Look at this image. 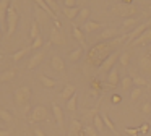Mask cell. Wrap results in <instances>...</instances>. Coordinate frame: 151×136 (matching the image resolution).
<instances>
[{
    "label": "cell",
    "mask_w": 151,
    "mask_h": 136,
    "mask_svg": "<svg viewBox=\"0 0 151 136\" xmlns=\"http://www.w3.org/2000/svg\"><path fill=\"white\" fill-rule=\"evenodd\" d=\"M31 99V87L29 86H20L15 89L13 92V100L18 107H24L26 109Z\"/></svg>",
    "instance_id": "6da1fadb"
},
{
    "label": "cell",
    "mask_w": 151,
    "mask_h": 136,
    "mask_svg": "<svg viewBox=\"0 0 151 136\" xmlns=\"http://www.w3.org/2000/svg\"><path fill=\"white\" fill-rule=\"evenodd\" d=\"M111 11L117 16H122V18H130V16H135L138 13V8L135 5H127V3H115L111 8Z\"/></svg>",
    "instance_id": "7a4b0ae2"
},
{
    "label": "cell",
    "mask_w": 151,
    "mask_h": 136,
    "mask_svg": "<svg viewBox=\"0 0 151 136\" xmlns=\"http://www.w3.org/2000/svg\"><path fill=\"white\" fill-rule=\"evenodd\" d=\"M18 11L15 6H10L7 11V18H5V26H7V36H13V32L17 31V26H18Z\"/></svg>",
    "instance_id": "3957f363"
},
{
    "label": "cell",
    "mask_w": 151,
    "mask_h": 136,
    "mask_svg": "<svg viewBox=\"0 0 151 136\" xmlns=\"http://www.w3.org/2000/svg\"><path fill=\"white\" fill-rule=\"evenodd\" d=\"M49 118V112L44 105H36L33 107L31 110V115H29V120L33 123H39V122H44V120Z\"/></svg>",
    "instance_id": "277c9868"
},
{
    "label": "cell",
    "mask_w": 151,
    "mask_h": 136,
    "mask_svg": "<svg viewBox=\"0 0 151 136\" xmlns=\"http://www.w3.org/2000/svg\"><path fill=\"white\" fill-rule=\"evenodd\" d=\"M148 28H151V19H150V21H145V23H140V24H138L137 28L133 29V31H130L127 36H125V39H127V44H132V42H133L137 37H140V36L143 34V32L146 31Z\"/></svg>",
    "instance_id": "5b68a950"
},
{
    "label": "cell",
    "mask_w": 151,
    "mask_h": 136,
    "mask_svg": "<svg viewBox=\"0 0 151 136\" xmlns=\"http://www.w3.org/2000/svg\"><path fill=\"white\" fill-rule=\"evenodd\" d=\"M119 55H120V52H115V50H114L107 58H104V62L99 65V71H102V73H109V71L114 68L115 62L119 60Z\"/></svg>",
    "instance_id": "8992f818"
},
{
    "label": "cell",
    "mask_w": 151,
    "mask_h": 136,
    "mask_svg": "<svg viewBox=\"0 0 151 136\" xmlns=\"http://www.w3.org/2000/svg\"><path fill=\"white\" fill-rule=\"evenodd\" d=\"M50 44H54V45H65L67 44L63 32L60 29H57L55 26L50 29Z\"/></svg>",
    "instance_id": "52a82bcc"
},
{
    "label": "cell",
    "mask_w": 151,
    "mask_h": 136,
    "mask_svg": "<svg viewBox=\"0 0 151 136\" xmlns=\"http://www.w3.org/2000/svg\"><path fill=\"white\" fill-rule=\"evenodd\" d=\"M44 57H46V50H37L36 54L29 58V62H28V70H34L36 67H39V65L42 63Z\"/></svg>",
    "instance_id": "ba28073f"
},
{
    "label": "cell",
    "mask_w": 151,
    "mask_h": 136,
    "mask_svg": "<svg viewBox=\"0 0 151 136\" xmlns=\"http://www.w3.org/2000/svg\"><path fill=\"white\" fill-rule=\"evenodd\" d=\"M150 44H151V28H148L146 31H145L140 37L135 39L130 45H133V47H140V45H150Z\"/></svg>",
    "instance_id": "9c48e42d"
},
{
    "label": "cell",
    "mask_w": 151,
    "mask_h": 136,
    "mask_svg": "<svg viewBox=\"0 0 151 136\" xmlns=\"http://www.w3.org/2000/svg\"><path fill=\"white\" fill-rule=\"evenodd\" d=\"M140 68L145 74L151 76V55L150 54H143L140 57Z\"/></svg>",
    "instance_id": "30bf717a"
},
{
    "label": "cell",
    "mask_w": 151,
    "mask_h": 136,
    "mask_svg": "<svg viewBox=\"0 0 151 136\" xmlns=\"http://www.w3.org/2000/svg\"><path fill=\"white\" fill-rule=\"evenodd\" d=\"M8 8H10V0H0V31L5 26V18H7Z\"/></svg>",
    "instance_id": "8fae6325"
},
{
    "label": "cell",
    "mask_w": 151,
    "mask_h": 136,
    "mask_svg": "<svg viewBox=\"0 0 151 136\" xmlns=\"http://www.w3.org/2000/svg\"><path fill=\"white\" fill-rule=\"evenodd\" d=\"M52 113H54V118H55L59 128L62 130L63 128V110L60 109L59 104H52Z\"/></svg>",
    "instance_id": "7c38bea8"
},
{
    "label": "cell",
    "mask_w": 151,
    "mask_h": 136,
    "mask_svg": "<svg viewBox=\"0 0 151 136\" xmlns=\"http://www.w3.org/2000/svg\"><path fill=\"white\" fill-rule=\"evenodd\" d=\"M68 136H83V126H81V122H80V120H72Z\"/></svg>",
    "instance_id": "4fadbf2b"
},
{
    "label": "cell",
    "mask_w": 151,
    "mask_h": 136,
    "mask_svg": "<svg viewBox=\"0 0 151 136\" xmlns=\"http://www.w3.org/2000/svg\"><path fill=\"white\" fill-rule=\"evenodd\" d=\"M99 28H101V23H98V21H93V19H88L86 23H83V24H81V31H83V32H86V34H89V32H94V31H98Z\"/></svg>",
    "instance_id": "5bb4252c"
},
{
    "label": "cell",
    "mask_w": 151,
    "mask_h": 136,
    "mask_svg": "<svg viewBox=\"0 0 151 136\" xmlns=\"http://www.w3.org/2000/svg\"><path fill=\"white\" fill-rule=\"evenodd\" d=\"M34 16H36V21H37V24H46L47 23V19L50 18L49 15H47L46 11H44L42 8H39V6H34Z\"/></svg>",
    "instance_id": "9a60e30c"
},
{
    "label": "cell",
    "mask_w": 151,
    "mask_h": 136,
    "mask_svg": "<svg viewBox=\"0 0 151 136\" xmlns=\"http://www.w3.org/2000/svg\"><path fill=\"white\" fill-rule=\"evenodd\" d=\"M119 83H120L119 70L114 67L111 71H109V74H107V84H109V86H112V87H115V86H119Z\"/></svg>",
    "instance_id": "2e32d148"
},
{
    "label": "cell",
    "mask_w": 151,
    "mask_h": 136,
    "mask_svg": "<svg viewBox=\"0 0 151 136\" xmlns=\"http://www.w3.org/2000/svg\"><path fill=\"white\" fill-rule=\"evenodd\" d=\"M140 24L138 23V18H135V16H130V18H125L124 19V23H122V31H133L137 26Z\"/></svg>",
    "instance_id": "e0dca14e"
},
{
    "label": "cell",
    "mask_w": 151,
    "mask_h": 136,
    "mask_svg": "<svg viewBox=\"0 0 151 136\" xmlns=\"http://www.w3.org/2000/svg\"><path fill=\"white\" fill-rule=\"evenodd\" d=\"M50 67L54 68L55 71H65V62H63L62 57H59V55H54L52 60H50Z\"/></svg>",
    "instance_id": "ac0fdd59"
},
{
    "label": "cell",
    "mask_w": 151,
    "mask_h": 136,
    "mask_svg": "<svg viewBox=\"0 0 151 136\" xmlns=\"http://www.w3.org/2000/svg\"><path fill=\"white\" fill-rule=\"evenodd\" d=\"M73 36H75V39L81 44V47L86 49V39H85V32L81 31V28H80L78 24H73Z\"/></svg>",
    "instance_id": "d6986e66"
},
{
    "label": "cell",
    "mask_w": 151,
    "mask_h": 136,
    "mask_svg": "<svg viewBox=\"0 0 151 136\" xmlns=\"http://www.w3.org/2000/svg\"><path fill=\"white\" fill-rule=\"evenodd\" d=\"M117 34H119L117 29H114V28H106L104 31L99 34V39H101V41H107V39H111V41H112V39L117 37Z\"/></svg>",
    "instance_id": "ffe728a7"
},
{
    "label": "cell",
    "mask_w": 151,
    "mask_h": 136,
    "mask_svg": "<svg viewBox=\"0 0 151 136\" xmlns=\"http://www.w3.org/2000/svg\"><path fill=\"white\" fill-rule=\"evenodd\" d=\"M89 15H91V10L89 8H80V13H78V16H76V23L78 24H83V23H86L89 19Z\"/></svg>",
    "instance_id": "44dd1931"
},
{
    "label": "cell",
    "mask_w": 151,
    "mask_h": 136,
    "mask_svg": "<svg viewBox=\"0 0 151 136\" xmlns=\"http://www.w3.org/2000/svg\"><path fill=\"white\" fill-rule=\"evenodd\" d=\"M73 94H76V87L73 86V84H65V87H63L62 94H60V97H62L63 100H68L70 97L73 96Z\"/></svg>",
    "instance_id": "7402d4cb"
},
{
    "label": "cell",
    "mask_w": 151,
    "mask_h": 136,
    "mask_svg": "<svg viewBox=\"0 0 151 136\" xmlns=\"http://www.w3.org/2000/svg\"><path fill=\"white\" fill-rule=\"evenodd\" d=\"M17 76V70L10 68V70H5L0 73V83H7V81H12L13 78Z\"/></svg>",
    "instance_id": "603a6c76"
},
{
    "label": "cell",
    "mask_w": 151,
    "mask_h": 136,
    "mask_svg": "<svg viewBox=\"0 0 151 136\" xmlns=\"http://www.w3.org/2000/svg\"><path fill=\"white\" fill-rule=\"evenodd\" d=\"M62 13L67 16L68 19H76V16H78L80 13V8H76V6H72V8H68V6H63Z\"/></svg>",
    "instance_id": "cb8c5ba5"
},
{
    "label": "cell",
    "mask_w": 151,
    "mask_h": 136,
    "mask_svg": "<svg viewBox=\"0 0 151 136\" xmlns=\"http://www.w3.org/2000/svg\"><path fill=\"white\" fill-rule=\"evenodd\" d=\"M93 123H94L96 131H99V133H102V131H104V122H102L101 113H96V115L93 117Z\"/></svg>",
    "instance_id": "d4e9b609"
},
{
    "label": "cell",
    "mask_w": 151,
    "mask_h": 136,
    "mask_svg": "<svg viewBox=\"0 0 151 136\" xmlns=\"http://www.w3.org/2000/svg\"><path fill=\"white\" fill-rule=\"evenodd\" d=\"M39 81H41V83H42V86L44 87H49V89H50V87H54V86H55V79H52V78H49V76H46V74H39Z\"/></svg>",
    "instance_id": "484cf974"
},
{
    "label": "cell",
    "mask_w": 151,
    "mask_h": 136,
    "mask_svg": "<svg viewBox=\"0 0 151 136\" xmlns=\"http://www.w3.org/2000/svg\"><path fill=\"white\" fill-rule=\"evenodd\" d=\"M34 2H36V5L39 6V8H42L44 11H46L47 15L50 16V18H54V19H55V16H57V15H55V13H54V11H52V10H50V8H49V6H47V3L44 2V0H34Z\"/></svg>",
    "instance_id": "4316f807"
},
{
    "label": "cell",
    "mask_w": 151,
    "mask_h": 136,
    "mask_svg": "<svg viewBox=\"0 0 151 136\" xmlns=\"http://www.w3.org/2000/svg\"><path fill=\"white\" fill-rule=\"evenodd\" d=\"M37 36H41L39 24H37V21H33V23H31V28H29V37L34 41V39H36Z\"/></svg>",
    "instance_id": "83f0119b"
},
{
    "label": "cell",
    "mask_w": 151,
    "mask_h": 136,
    "mask_svg": "<svg viewBox=\"0 0 151 136\" xmlns=\"http://www.w3.org/2000/svg\"><path fill=\"white\" fill-rule=\"evenodd\" d=\"M101 117H102V122H104V126H107V128L111 130L112 133H115V135H119V133H117V130H115V126H114V123H112V120L109 118V117L106 115L104 112L101 113Z\"/></svg>",
    "instance_id": "f1b7e54d"
},
{
    "label": "cell",
    "mask_w": 151,
    "mask_h": 136,
    "mask_svg": "<svg viewBox=\"0 0 151 136\" xmlns=\"http://www.w3.org/2000/svg\"><path fill=\"white\" fill-rule=\"evenodd\" d=\"M29 49H31V47H23V49H20L18 52H15V54L12 55V58H13V62H20L21 58H23L24 55H26L28 52H29Z\"/></svg>",
    "instance_id": "f546056e"
},
{
    "label": "cell",
    "mask_w": 151,
    "mask_h": 136,
    "mask_svg": "<svg viewBox=\"0 0 151 136\" xmlns=\"http://www.w3.org/2000/svg\"><path fill=\"white\" fill-rule=\"evenodd\" d=\"M119 63L124 68H127L128 65H130V54H128V52H122V54L119 55Z\"/></svg>",
    "instance_id": "4dcf8cb0"
},
{
    "label": "cell",
    "mask_w": 151,
    "mask_h": 136,
    "mask_svg": "<svg viewBox=\"0 0 151 136\" xmlns=\"http://www.w3.org/2000/svg\"><path fill=\"white\" fill-rule=\"evenodd\" d=\"M76 100H78V96H76V94H73V96L67 100V110H68V112H75L76 110Z\"/></svg>",
    "instance_id": "1f68e13d"
},
{
    "label": "cell",
    "mask_w": 151,
    "mask_h": 136,
    "mask_svg": "<svg viewBox=\"0 0 151 136\" xmlns=\"http://www.w3.org/2000/svg\"><path fill=\"white\" fill-rule=\"evenodd\" d=\"M83 55V49H75V50H72L68 54V60L70 62H78L80 58H81Z\"/></svg>",
    "instance_id": "d6a6232c"
},
{
    "label": "cell",
    "mask_w": 151,
    "mask_h": 136,
    "mask_svg": "<svg viewBox=\"0 0 151 136\" xmlns=\"http://www.w3.org/2000/svg\"><path fill=\"white\" fill-rule=\"evenodd\" d=\"M120 86H122V89L124 91H127V89H130L132 86H133V79H132V76H124L120 79Z\"/></svg>",
    "instance_id": "836d02e7"
},
{
    "label": "cell",
    "mask_w": 151,
    "mask_h": 136,
    "mask_svg": "<svg viewBox=\"0 0 151 136\" xmlns=\"http://www.w3.org/2000/svg\"><path fill=\"white\" fill-rule=\"evenodd\" d=\"M141 92H143V91H141V87H133V89H132V92H130V100L132 102H137L138 99H140V96H141Z\"/></svg>",
    "instance_id": "e575fe53"
},
{
    "label": "cell",
    "mask_w": 151,
    "mask_h": 136,
    "mask_svg": "<svg viewBox=\"0 0 151 136\" xmlns=\"http://www.w3.org/2000/svg\"><path fill=\"white\" fill-rule=\"evenodd\" d=\"M0 120H4V122L10 123L12 120H13V117H12V113L8 112V110H5V109H2V107H0Z\"/></svg>",
    "instance_id": "d590c367"
},
{
    "label": "cell",
    "mask_w": 151,
    "mask_h": 136,
    "mask_svg": "<svg viewBox=\"0 0 151 136\" xmlns=\"http://www.w3.org/2000/svg\"><path fill=\"white\" fill-rule=\"evenodd\" d=\"M132 79H133V84H135V86H138V87H141V86H146V84H148V81L145 79V78H141V76H137V74H133V76H132Z\"/></svg>",
    "instance_id": "8d00e7d4"
},
{
    "label": "cell",
    "mask_w": 151,
    "mask_h": 136,
    "mask_svg": "<svg viewBox=\"0 0 151 136\" xmlns=\"http://www.w3.org/2000/svg\"><path fill=\"white\" fill-rule=\"evenodd\" d=\"M42 44H44V39H42V36H37V37L33 41V44H31V49H34V50H37V49H41V47H42Z\"/></svg>",
    "instance_id": "74e56055"
},
{
    "label": "cell",
    "mask_w": 151,
    "mask_h": 136,
    "mask_svg": "<svg viewBox=\"0 0 151 136\" xmlns=\"http://www.w3.org/2000/svg\"><path fill=\"white\" fill-rule=\"evenodd\" d=\"M44 2L47 3V6H49V8L52 10V11L55 13V15L59 13V3H57L55 0H44Z\"/></svg>",
    "instance_id": "f35d334b"
},
{
    "label": "cell",
    "mask_w": 151,
    "mask_h": 136,
    "mask_svg": "<svg viewBox=\"0 0 151 136\" xmlns=\"http://www.w3.org/2000/svg\"><path fill=\"white\" fill-rule=\"evenodd\" d=\"M141 112H143L145 115H150V113H151V102H150V100L141 105Z\"/></svg>",
    "instance_id": "ab89813d"
},
{
    "label": "cell",
    "mask_w": 151,
    "mask_h": 136,
    "mask_svg": "<svg viewBox=\"0 0 151 136\" xmlns=\"http://www.w3.org/2000/svg\"><path fill=\"white\" fill-rule=\"evenodd\" d=\"M85 135H88V136H98V131H96L94 126H85Z\"/></svg>",
    "instance_id": "60d3db41"
},
{
    "label": "cell",
    "mask_w": 151,
    "mask_h": 136,
    "mask_svg": "<svg viewBox=\"0 0 151 136\" xmlns=\"http://www.w3.org/2000/svg\"><path fill=\"white\" fill-rule=\"evenodd\" d=\"M124 131H125V135H128V136H138L140 128H125Z\"/></svg>",
    "instance_id": "b9f144b4"
},
{
    "label": "cell",
    "mask_w": 151,
    "mask_h": 136,
    "mask_svg": "<svg viewBox=\"0 0 151 136\" xmlns=\"http://www.w3.org/2000/svg\"><path fill=\"white\" fill-rule=\"evenodd\" d=\"M91 87H93L94 91H99V89H101V83H99L98 79H93V81H91Z\"/></svg>",
    "instance_id": "7bdbcfd3"
},
{
    "label": "cell",
    "mask_w": 151,
    "mask_h": 136,
    "mask_svg": "<svg viewBox=\"0 0 151 136\" xmlns=\"http://www.w3.org/2000/svg\"><path fill=\"white\" fill-rule=\"evenodd\" d=\"M63 5L72 8V6H76V0H63Z\"/></svg>",
    "instance_id": "ee69618b"
},
{
    "label": "cell",
    "mask_w": 151,
    "mask_h": 136,
    "mask_svg": "<svg viewBox=\"0 0 151 136\" xmlns=\"http://www.w3.org/2000/svg\"><path fill=\"white\" fill-rule=\"evenodd\" d=\"M148 130H150V123H143V125L140 126V131L143 133V135H146V133H148Z\"/></svg>",
    "instance_id": "f6af8a7d"
},
{
    "label": "cell",
    "mask_w": 151,
    "mask_h": 136,
    "mask_svg": "<svg viewBox=\"0 0 151 136\" xmlns=\"http://www.w3.org/2000/svg\"><path fill=\"white\" fill-rule=\"evenodd\" d=\"M120 96H119V94H114V96H112V102H114V104H119V102H120Z\"/></svg>",
    "instance_id": "bcb514c9"
},
{
    "label": "cell",
    "mask_w": 151,
    "mask_h": 136,
    "mask_svg": "<svg viewBox=\"0 0 151 136\" xmlns=\"http://www.w3.org/2000/svg\"><path fill=\"white\" fill-rule=\"evenodd\" d=\"M34 135H36V136H46V135H44V131H42L41 128H34Z\"/></svg>",
    "instance_id": "7dc6e473"
},
{
    "label": "cell",
    "mask_w": 151,
    "mask_h": 136,
    "mask_svg": "<svg viewBox=\"0 0 151 136\" xmlns=\"http://www.w3.org/2000/svg\"><path fill=\"white\" fill-rule=\"evenodd\" d=\"M0 136H8V131L7 130H0Z\"/></svg>",
    "instance_id": "c3c4849f"
},
{
    "label": "cell",
    "mask_w": 151,
    "mask_h": 136,
    "mask_svg": "<svg viewBox=\"0 0 151 136\" xmlns=\"http://www.w3.org/2000/svg\"><path fill=\"white\" fill-rule=\"evenodd\" d=\"M148 54H150V55H151V44H150V45H148Z\"/></svg>",
    "instance_id": "681fc988"
},
{
    "label": "cell",
    "mask_w": 151,
    "mask_h": 136,
    "mask_svg": "<svg viewBox=\"0 0 151 136\" xmlns=\"http://www.w3.org/2000/svg\"><path fill=\"white\" fill-rule=\"evenodd\" d=\"M55 2H57V3H59V2H62V0H55Z\"/></svg>",
    "instance_id": "f907efd6"
},
{
    "label": "cell",
    "mask_w": 151,
    "mask_h": 136,
    "mask_svg": "<svg viewBox=\"0 0 151 136\" xmlns=\"http://www.w3.org/2000/svg\"><path fill=\"white\" fill-rule=\"evenodd\" d=\"M0 37H2V31H0Z\"/></svg>",
    "instance_id": "816d5d0a"
},
{
    "label": "cell",
    "mask_w": 151,
    "mask_h": 136,
    "mask_svg": "<svg viewBox=\"0 0 151 136\" xmlns=\"http://www.w3.org/2000/svg\"><path fill=\"white\" fill-rule=\"evenodd\" d=\"M150 125H151V123H150Z\"/></svg>",
    "instance_id": "f5cc1de1"
},
{
    "label": "cell",
    "mask_w": 151,
    "mask_h": 136,
    "mask_svg": "<svg viewBox=\"0 0 151 136\" xmlns=\"http://www.w3.org/2000/svg\"><path fill=\"white\" fill-rule=\"evenodd\" d=\"M127 136H128V135H127Z\"/></svg>",
    "instance_id": "db71d44e"
}]
</instances>
